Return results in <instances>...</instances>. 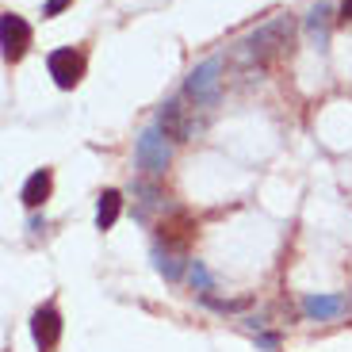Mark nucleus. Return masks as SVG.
I'll return each mask as SVG.
<instances>
[{"mask_svg": "<svg viewBox=\"0 0 352 352\" xmlns=\"http://www.w3.org/2000/svg\"><path fill=\"white\" fill-rule=\"evenodd\" d=\"M85 54L73 50V46H58V50H50V58H46V73L54 77V85L58 88H77L80 77H85Z\"/></svg>", "mask_w": 352, "mask_h": 352, "instance_id": "20e7f679", "label": "nucleus"}, {"mask_svg": "<svg viewBox=\"0 0 352 352\" xmlns=\"http://www.w3.org/2000/svg\"><path fill=\"white\" fill-rule=\"evenodd\" d=\"M299 310L307 322H333V318H341L349 310V299L344 295H302Z\"/></svg>", "mask_w": 352, "mask_h": 352, "instance_id": "6e6552de", "label": "nucleus"}, {"mask_svg": "<svg viewBox=\"0 0 352 352\" xmlns=\"http://www.w3.org/2000/svg\"><path fill=\"white\" fill-rule=\"evenodd\" d=\"M188 280H192V287L199 291V295H211V291H214V276L207 272V264H203V261H192V268H188Z\"/></svg>", "mask_w": 352, "mask_h": 352, "instance_id": "4468645a", "label": "nucleus"}, {"mask_svg": "<svg viewBox=\"0 0 352 352\" xmlns=\"http://www.w3.org/2000/svg\"><path fill=\"white\" fill-rule=\"evenodd\" d=\"M329 27H333V8H329V0L310 4V12H307V35H310V43H314L318 50H326V46H329Z\"/></svg>", "mask_w": 352, "mask_h": 352, "instance_id": "f8f14e48", "label": "nucleus"}, {"mask_svg": "<svg viewBox=\"0 0 352 352\" xmlns=\"http://www.w3.org/2000/svg\"><path fill=\"white\" fill-rule=\"evenodd\" d=\"M54 192V173L50 168H35V173L23 180V188H19V199H23L27 211H35V207H43L46 199H50Z\"/></svg>", "mask_w": 352, "mask_h": 352, "instance_id": "1a4fd4ad", "label": "nucleus"}, {"mask_svg": "<svg viewBox=\"0 0 352 352\" xmlns=\"http://www.w3.org/2000/svg\"><path fill=\"white\" fill-rule=\"evenodd\" d=\"M31 341H35L38 352H54L58 341H62V314L54 307H38L31 314Z\"/></svg>", "mask_w": 352, "mask_h": 352, "instance_id": "0eeeda50", "label": "nucleus"}, {"mask_svg": "<svg viewBox=\"0 0 352 352\" xmlns=\"http://www.w3.org/2000/svg\"><path fill=\"white\" fill-rule=\"evenodd\" d=\"M153 268H157L168 283H176L188 268H192V261H188L176 245H161V241H157V245H153Z\"/></svg>", "mask_w": 352, "mask_h": 352, "instance_id": "9b49d317", "label": "nucleus"}, {"mask_svg": "<svg viewBox=\"0 0 352 352\" xmlns=\"http://www.w3.org/2000/svg\"><path fill=\"white\" fill-rule=\"evenodd\" d=\"M131 192H134V199H138V207H134V219H138V222H146L153 207H161V203L168 199V195L161 192V184L153 180V176H138V180L131 184Z\"/></svg>", "mask_w": 352, "mask_h": 352, "instance_id": "9d476101", "label": "nucleus"}, {"mask_svg": "<svg viewBox=\"0 0 352 352\" xmlns=\"http://www.w3.org/2000/svg\"><path fill=\"white\" fill-rule=\"evenodd\" d=\"M157 126L165 131L168 142H188V138H192V131H195L184 100H165V104L157 107Z\"/></svg>", "mask_w": 352, "mask_h": 352, "instance_id": "39448f33", "label": "nucleus"}, {"mask_svg": "<svg viewBox=\"0 0 352 352\" xmlns=\"http://www.w3.org/2000/svg\"><path fill=\"white\" fill-rule=\"evenodd\" d=\"M0 46H4V58L8 62L23 58V50L31 46V27H27L23 16H16V12H4L0 16Z\"/></svg>", "mask_w": 352, "mask_h": 352, "instance_id": "423d86ee", "label": "nucleus"}, {"mask_svg": "<svg viewBox=\"0 0 352 352\" xmlns=\"http://www.w3.org/2000/svg\"><path fill=\"white\" fill-rule=\"evenodd\" d=\"M69 4H73V0H46V4H43V16H62Z\"/></svg>", "mask_w": 352, "mask_h": 352, "instance_id": "2eb2a0df", "label": "nucleus"}, {"mask_svg": "<svg viewBox=\"0 0 352 352\" xmlns=\"http://www.w3.org/2000/svg\"><path fill=\"white\" fill-rule=\"evenodd\" d=\"M168 161H173V142L165 138V131L157 123L146 126L138 134V142H134V165H138V173L157 180V176H165Z\"/></svg>", "mask_w": 352, "mask_h": 352, "instance_id": "f03ea898", "label": "nucleus"}, {"mask_svg": "<svg viewBox=\"0 0 352 352\" xmlns=\"http://www.w3.org/2000/svg\"><path fill=\"white\" fill-rule=\"evenodd\" d=\"M256 344H261L264 352H276V349H280V337H276V333H256Z\"/></svg>", "mask_w": 352, "mask_h": 352, "instance_id": "dca6fc26", "label": "nucleus"}, {"mask_svg": "<svg viewBox=\"0 0 352 352\" xmlns=\"http://www.w3.org/2000/svg\"><path fill=\"white\" fill-rule=\"evenodd\" d=\"M27 230H31V234H43V230H46V219H38V214H31V219H27Z\"/></svg>", "mask_w": 352, "mask_h": 352, "instance_id": "f3484780", "label": "nucleus"}, {"mask_svg": "<svg viewBox=\"0 0 352 352\" xmlns=\"http://www.w3.org/2000/svg\"><path fill=\"white\" fill-rule=\"evenodd\" d=\"M291 38H295V16H276V19L256 27L253 35H245L238 46H241V58H245V62L264 65L268 58L291 50Z\"/></svg>", "mask_w": 352, "mask_h": 352, "instance_id": "f257e3e1", "label": "nucleus"}, {"mask_svg": "<svg viewBox=\"0 0 352 352\" xmlns=\"http://www.w3.org/2000/svg\"><path fill=\"white\" fill-rule=\"evenodd\" d=\"M119 211H123V195L115 192V188H107L96 199V230H111L119 222Z\"/></svg>", "mask_w": 352, "mask_h": 352, "instance_id": "ddd939ff", "label": "nucleus"}, {"mask_svg": "<svg viewBox=\"0 0 352 352\" xmlns=\"http://www.w3.org/2000/svg\"><path fill=\"white\" fill-rule=\"evenodd\" d=\"M222 92V58H207L199 62L184 80V100L195 107H214Z\"/></svg>", "mask_w": 352, "mask_h": 352, "instance_id": "7ed1b4c3", "label": "nucleus"}, {"mask_svg": "<svg viewBox=\"0 0 352 352\" xmlns=\"http://www.w3.org/2000/svg\"><path fill=\"white\" fill-rule=\"evenodd\" d=\"M337 19H344V23L352 19V0H344V4H341V16H337Z\"/></svg>", "mask_w": 352, "mask_h": 352, "instance_id": "a211bd4d", "label": "nucleus"}]
</instances>
